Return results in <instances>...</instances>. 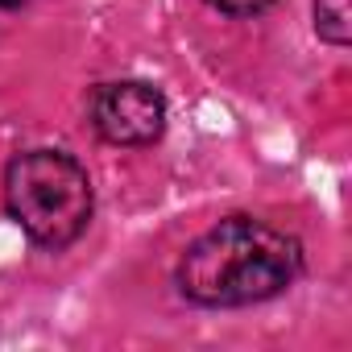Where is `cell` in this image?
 Segmentation results:
<instances>
[{"label":"cell","mask_w":352,"mask_h":352,"mask_svg":"<svg viewBox=\"0 0 352 352\" xmlns=\"http://www.w3.org/2000/svg\"><path fill=\"white\" fill-rule=\"evenodd\" d=\"M302 270V245L261 220H220L179 261V290L199 307H245L282 294Z\"/></svg>","instance_id":"obj_1"},{"label":"cell","mask_w":352,"mask_h":352,"mask_svg":"<svg viewBox=\"0 0 352 352\" xmlns=\"http://www.w3.org/2000/svg\"><path fill=\"white\" fill-rule=\"evenodd\" d=\"M0 5H5V9H13V5H21V0H0Z\"/></svg>","instance_id":"obj_6"},{"label":"cell","mask_w":352,"mask_h":352,"mask_svg":"<svg viewBox=\"0 0 352 352\" xmlns=\"http://www.w3.org/2000/svg\"><path fill=\"white\" fill-rule=\"evenodd\" d=\"M91 124L112 145H149L166 129V100L141 79L104 83L91 96Z\"/></svg>","instance_id":"obj_3"},{"label":"cell","mask_w":352,"mask_h":352,"mask_svg":"<svg viewBox=\"0 0 352 352\" xmlns=\"http://www.w3.org/2000/svg\"><path fill=\"white\" fill-rule=\"evenodd\" d=\"M5 204L38 245L63 249L91 220L87 170L58 149H30L5 170Z\"/></svg>","instance_id":"obj_2"},{"label":"cell","mask_w":352,"mask_h":352,"mask_svg":"<svg viewBox=\"0 0 352 352\" xmlns=\"http://www.w3.org/2000/svg\"><path fill=\"white\" fill-rule=\"evenodd\" d=\"M315 30L327 42L348 46V38H352V9H348V0H315Z\"/></svg>","instance_id":"obj_4"},{"label":"cell","mask_w":352,"mask_h":352,"mask_svg":"<svg viewBox=\"0 0 352 352\" xmlns=\"http://www.w3.org/2000/svg\"><path fill=\"white\" fill-rule=\"evenodd\" d=\"M208 5H216V9H224V13H261V9H270L274 0H208Z\"/></svg>","instance_id":"obj_5"}]
</instances>
